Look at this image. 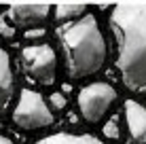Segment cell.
<instances>
[{
  "mask_svg": "<svg viewBox=\"0 0 146 144\" xmlns=\"http://www.w3.org/2000/svg\"><path fill=\"white\" fill-rule=\"evenodd\" d=\"M57 36L66 49V66L70 78H87L106 64V38L93 15L66 21L57 28Z\"/></svg>",
  "mask_w": 146,
  "mask_h": 144,
  "instance_id": "2",
  "label": "cell"
},
{
  "mask_svg": "<svg viewBox=\"0 0 146 144\" xmlns=\"http://www.w3.org/2000/svg\"><path fill=\"white\" fill-rule=\"evenodd\" d=\"M36 144H104L102 140H98L91 133H68V131H59L53 136H47L42 140H38Z\"/></svg>",
  "mask_w": 146,
  "mask_h": 144,
  "instance_id": "9",
  "label": "cell"
},
{
  "mask_svg": "<svg viewBox=\"0 0 146 144\" xmlns=\"http://www.w3.org/2000/svg\"><path fill=\"white\" fill-rule=\"evenodd\" d=\"M104 138H108V140H121V127H119V117H110L106 121V125H104Z\"/></svg>",
  "mask_w": 146,
  "mask_h": 144,
  "instance_id": "11",
  "label": "cell"
},
{
  "mask_svg": "<svg viewBox=\"0 0 146 144\" xmlns=\"http://www.w3.org/2000/svg\"><path fill=\"white\" fill-rule=\"evenodd\" d=\"M0 36L7 38V40L15 38V23L9 19L7 13H0Z\"/></svg>",
  "mask_w": 146,
  "mask_h": 144,
  "instance_id": "12",
  "label": "cell"
},
{
  "mask_svg": "<svg viewBox=\"0 0 146 144\" xmlns=\"http://www.w3.org/2000/svg\"><path fill=\"white\" fill-rule=\"evenodd\" d=\"M0 144H13V142H11V138H7V136H0Z\"/></svg>",
  "mask_w": 146,
  "mask_h": 144,
  "instance_id": "15",
  "label": "cell"
},
{
  "mask_svg": "<svg viewBox=\"0 0 146 144\" xmlns=\"http://www.w3.org/2000/svg\"><path fill=\"white\" fill-rule=\"evenodd\" d=\"M78 110L80 117L87 123H98L102 121L104 115L110 110V106L117 100V91L108 83H91L83 87L78 93Z\"/></svg>",
  "mask_w": 146,
  "mask_h": 144,
  "instance_id": "4",
  "label": "cell"
},
{
  "mask_svg": "<svg viewBox=\"0 0 146 144\" xmlns=\"http://www.w3.org/2000/svg\"><path fill=\"white\" fill-rule=\"evenodd\" d=\"M87 13V7L85 4H57L55 7V19L62 23L72 21V19H78Z\"/></svg>",
  "mask_w": 146,
  "mask_h": 144,
  "instance_id": "10",
  "label": "cell"
},
{
  "mask_svg": "<svg viewBox=\"0 0 146 144\" xmlns=\"http://www.w3.org/2000/svg\"><path fill=\"white\" fill-rule=\"evenodd\" d=\"M13 121L19 129L26 131H36L42 127L53 125L55 117L44 98L34 89H21L19 93V102L13 110Z\"/></svg>",
  "mask_w": 146,
  "mask_h": 144,
  "instance_id": "3",
  "label": "cell"
},
{
  "mask_svg": "<svg viewBox=\"0 0 146 144\" xmlns=\"http://www.w3.org/2000/svg\"><path fill=\"white\" fill-rule=\"evenodd\" d=\"M49 13H51L49 4H15L7 11L9 19L15 26H21V28L42 26V21L49 17Z\"/></svg>",
  "mask_w": 146,
  "mask_h": 144,
  "instance_id": "6",
  "label": "cell"
},
{
  "mask_svg": "<svg viewBox=\"0 0 146 144\" xmlns=\"http://www.w3.org/2000/svg\"><path fill=\"white\" fill-rule=\"evenodd\" d=\"M66 96L64 93H59V91H55V93H51L49 96V108L51 110H64L66 108Z\"/></svg>",
  "mask_w": 146,
  "mask_h": 144,
  "instance_id": "13",
  "label": "cell"
},
{
  "mask_svg": "<svg viewBox=\"0 0 146 144\" xmlns=\"http://www.w3.org/2000/svg\"><path fill=\"white\" fill-rule=\"evenodd\" d=\"M28 72L42 85H53L57 74V53L49 44H30L21 51Z\"/></svg>",
  "mask_w": 146,
  "mask_h": 144,
  "instance_id": "5",
  "label": "cell"
},
{
  "mask_svg": "<svg viewBox=\"0 0 146 144\" xmlns=\"http://www.w3.org/2000/svg\"><path fill=\"white\" fill-rule=\"evenodd\" d=\"M125 121L129 131V144H146V106L135 100L125 102Z\"/></svg>",
  "mask_w": 146,
  "mask_h": 144,
  "instance_id": "7",
  "label": "cell"
},
{
  "mask_svg": "<svg viewBox=\"0 0 146 144\" xmlns=\"http://www.w3.org/2000/svg\"><path fill=\"white\" fill-rule=\"evenodd\" d=\"M110 28L117 40V68L125 87L146 96V4L114 7Z\"/></svg>",
  "mask_w": 146,
  "mask_h": 144,
  "instance_id": "1",
  "label": "cell"
},
{
  "mask_svg": "<svg viewBox=\"0 0 146 144\" xmlns=\"http://www.w3.org/2000/svg\"><path fill=\"white\" fill-rule=\"evenodd\" d=\"M42 36H47V30H44L42 26L26 28V32H23V38H26V40H40Z\"/></svg>",
  "mask_w": 146,
  "mask_h": 144,
  "instance_id": "14",
  "label": "cell"
},
{
  "mask_svg": "<svg viewBox=\"0 0 146 144\" xmlns=\"http://www.w3.org/2000/svg\"><path fill=\"white\" fill-rule=\"evenodd\" d=\"M13 87H15V78L11 70V57L0 47V115H4V110L11 104Z\"/></svg>",
  "mask_w": 146,
  "mask_h": 144,
  "instance_id": "8",
  "label": "cell"
}]
</instances>
